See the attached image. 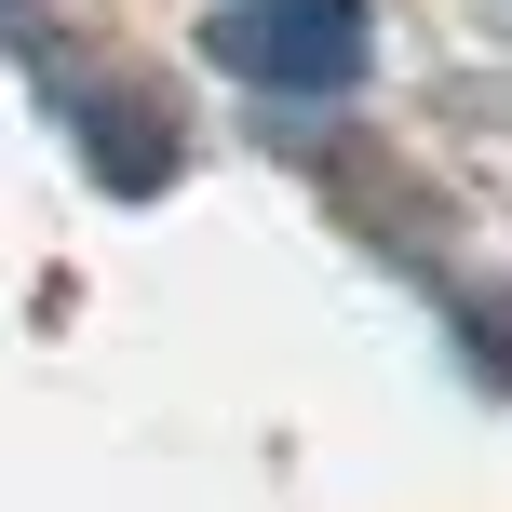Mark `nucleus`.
Listing matches in <instances>:
<instances>
[{"label":"nucleus","mask_w":512,"mask_h":512,"mask_svg":"<svg viewBox=\"0 0 512 512\" xmlns=\"http://www.w3.org/2000/svg\"><path fill=\"white\" fill-rule=\"evenodd\" d=\"M203 54L230 81H270V95H351L364 81V0H230L203 27Z\"/></svg>","instance_id":"f257e3e1"},{"label":"nucleus","mask_w":512,"mask_h":512,"mask_svg":"<svg viewBox=\"0 0 512 512\" xmlns=\"http://www.w3.org/2000/svg\"><path fill=\"white\" fill-rule=\"evenodd\" d=\"M81 149H95V176L122 189V203H149V189L176 176V122H162L149 95H95L81 108Z\"/></svg>","instance_id":"f03ea898"}]
</instances>
